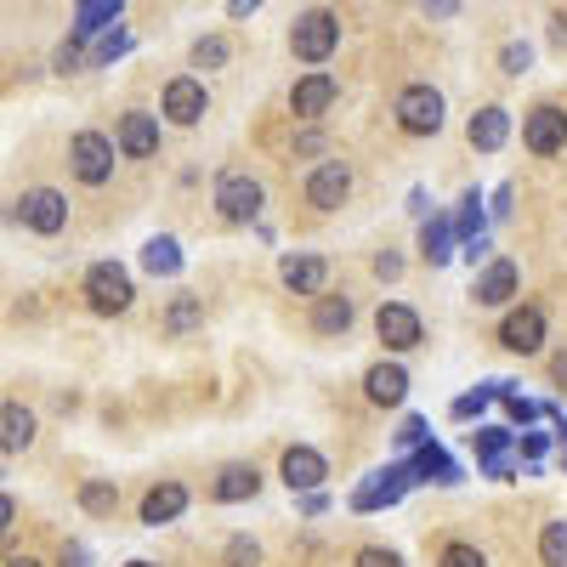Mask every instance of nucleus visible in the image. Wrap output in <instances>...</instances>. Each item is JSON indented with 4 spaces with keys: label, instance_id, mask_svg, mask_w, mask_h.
<instances>
[{
    "label": "nucleus",
    "instance_id": "1",
    "mask_svg": "<svg viewBox=\"0 0 567 567\" xmlns=\"http://www.w3.org/2000/svg\"><path fill=\"white\" fill-rule=\"evenodd\" d=\"M336 45H341V18H336V12L312 7V12L296 18V29H290V52H296L301 63H329V58H336Z\"/></svg>",
    "mask_w": 567,
    "mask_h": 567
},
{
    "label": "nucleus",
    "instance_id": "2",
    "mask_svg": "<svg viewBox=\"0 0 567 567\" xmlns=\"http://www.w3.org/2000/svg\"><path fill=\"white\" fill-rule=\"evenodd\" d=\"M80 296H85V307L97 312V318H114V312H125L131 307V272L120 267V261H97L85 272V284H80Z\"/></svg>",
    "mask_w": 567,
    "mask_h": 567
},
{
    "label": "nucleus",
    "instance_id": "3",
    "mask_svg": "<svg viewBox=\"0 0 567 567\" xmlns=\"http://www.w3.org/2000/svg\"><path fill=\"white\" fill-rule=\"evenodd\" d=\"M261 182L250 176V171H221L216 176V216L221 221H233V227H239V221H256L261 216Z\"/></svg>",
    "mask_w": 567,
    "mask_h": 567
},
{
    "label": "nucleus",
    "instance_id": "4",
    "mask_svg": "<svg viewBox=\"0 0 567 567\" xmlns=\"http://www.w3.org/2000/svg\"><path fill=\"white\" fill-rule=\"evenodd\" d=\"M114 154H120V142H109L103 131H80V136L69 142V165H74V176H80L85 187H103V182L114 176Z\"/></svg>",
    "mask_w": 567,
    "mask_h": 567
},
{
    "label": "nucleus",
    "instance_id": "5",
    "mask_svg": "<svg viewBox=\"0 0 567 567\" xmlns=\"http://www.w3.org/2000/svg\"><path fill=\"white\" fill-rule=\"evenodd\" d=\"M398 125L409 136H437L443 131V91L437 85H403L398 91Z\"/></svg>",
    "mask_w": 567,
    "mask_h": 567
},
{
    "label": "nucleus",
    "instance_id": "6",
    "mask_svg": "<svg viewBox=\"0 0 567 567\" xmlns=\"http://www.w3.org/2000/svg\"><path fill=\"white\" fill-rule=\"evenodd\" d=\"M18 221L29 233H40V239H52V233L69 227V199L58 194V187H23V199H18Z\"/></svg>",
    "mask_w": 567,
    "mask_h": 567
},
{
    "label": "nucleus",
    "instance_id": "7",
    "mask_svg": "<svg viewBox=\"0 0 567 567\" xmlns=\"http://www.w3.org/2000/svg\"><path fill=\"white\" fill-rule=\"evenodd\" d=\"M374 336H381L386 352H414L425 341V329H420V312L403 307V301H381V312H374Z\"/></svg>",
    "mask_w": 567,
    "mask_h": 567
},
{
    "label": "nucleus",
    "instance_id": "8",
    "mask_svg": "<svg viewBox=\"0 0 567 567\" xmlns=\"http://www.w3.org/2000/svg\"><path fill=\"white\" fill-rule=\"evenodd\" d=\"M414 483V465H381V471H369V483L352 494V511H381V505H398Z\"/></svg>",
    "mask_w": 567,
    "mask_h": 567
},
{
    "label": "nucleus",
    "instance_id": "9",
    "mask_svg": "<svg viewBox=\"0 0 567 567\" xmlns=\"http://www.w3.org/2000/svg\"><path fill=\"white\" fill-rule=\"evenodd\" d=\"M523 142H528V154H539V159L561 154V148H567V109L539 103V109L523 120Z\"/></svg>",
    "mask_w": 567,
    "mask_h": 567
},
{
    "label": "nucleus",
    "instance_id": "10",
    "mask_svg": "<svg viewBox=\"0 0 567 567\" xmlns=\"http://www.w3.org/2000/svg\"><path fill=\"white\" fill-rule=\"evenodd\" d=\"M352 194V165L347 159H323L312 176H307V205L312 210H341Z\"/></svg>",
    "mask_w": 567,
    "mask_h": 567
},
{
    "label": "nucleus",
    "instance_id": "11",
    "mask_svg": "<svg viewBox=\"0 0 567 567\" xmlns=\"http://www.w3.org/2000/svg\"><path fill=\"white\" fill-rule=\"evenodd\" d=\"M205 109H210V97H205V80H194V74H176V80L165 85V103H159V114H165L171 125H199V120H205Z\"/></svg>",
    "mask_w": 567,
    "mask_h": 567
},
{
    "label": "nucleus",
    "instance_id": "12",
    "mask_svg": "<svg viewBox=\"0 0 567 567\" xmlns=\"http://www.w3.org/2000/svg\"><path fill=\"white\" fill-rule=\"evenodd\" d=\"M499 347L516 352V358H534V352L545 347V312H539V307H516V312H505V323H499Z\"/></svg>",
    "mask_w": 567,
    "mask_h": 567
},
{
    "label": "nucleus",
    "instance_id": "13",
    "mask_svg": "<svg viewBox=\"0 0 567 567\" xmlns=\"http://www.w3.org/2000/svg\"><path fill=\"white\" fill-rule=\"evenodd\" d=\"M278 477L290 483V494H318V483L329 477V460H323L318 449L296 443V449H284V460H278Z\"/></svg>",
    "mask_w": 567,
    "mask_h": 567
},
{
    "label": "nucleus",
    "instance_id": "14",
    "mask_svg": "<svg viewBox=\"0 0 567 567\" xmlns=\"http://www.w3.org/2000/svg\"><path fill=\"white\" fill-rule=\"evenodd\" d=\"M336 97H341L336 74H301L290 85V114L296 120H318V114H329V103H336Z\"/></svg>",
    "mask_w": 567,
    "mask_h": 567
},
{
    "label": "nucleus",
    "instance_id": "15",
    "mask_svg": "<svg viewBox=\"0 0 567 567\" xmlns=\"http://www.w3.org/2000/svg\"><path fill=\"white\" fill-rule=\"evenodd\" d=\"M505 136H511V109H499V103H488V109H477V114L465 120V142L477 154H499Z\"/></svg>",
    "mask_w": 567,
    "mask_h": 567
},
{
    "label": "nucleus",
    "instance_id": "16",
    "mask_svg": "<svg viewBox=\"0 0 567 567\" xmlns=\"http://www.w3.org/2000/svg\"><path fill=\"white\" fill-rule=\"evenodd\" d=\"M120 154H125V159H154V154H159V120L142 114V109H131V114L120 120Z\"/></svg>",
    "mask_w": 567,
    "mask_h": 567
},
{
    "label": "nucleus",
    "instance_id": "17",
    "mask_svg": "<svg viewBox=\"0 0 567 567\" xmlns=\"http://www.w3.org/2000/svg\"><path fill=\"white\" fill-rule=\"evenodd\" d=\"M278 278L290 284L296 296H312V301H318L323 284H329V261H323V256H284V261H278Z\"/></svg>",
    "mask_w": 567,
    "mask_h": 567
},
{
    "label": "nucleus",
    "instance_id": "18",
    "mask_svg": "<svg viewBox=\"0 0 567 567\" xmlns=\"http://www.w3.org/2000/svg\"><path fill=\"white\" fill-rule=\"evenodd\" d=\"M471 449H477L483 471H488V477H499V483L516 471V460L505 454V449H511V432H505V425H483V432H471Z\"/></svg>",
    "mask_w": 567,
    "mask_h": 567
},
{
    "label": "nucleus",
    "instance_id": "19",
    "mask_svg": "<svg viewBox=\"0 0 567 567\" xmlns=\"http://www.w3.org/2000/svg\"><path fill=\"white\" fill-rule=\"evenodd\" d=\"M363 398H369V403H381V409H398V403L409 398V374H403V363H374V369L363 374Z\"/></svg>",
    "mask_w": 567,
    "mask_h": 567
},
{
    "label": "nucleus",
    "instance_id": "20",
    "mask_svg": "<svg viewBox=\"0 0 567 567\" xmlns=\"http://www.w3.org/2000/svg\"><path fill=\"white\" fill-rule=\"evenodd\" d=\"M516 284H523V272H516V261H488V272L477 278V290H471V296H477V307H505L511 296H516Z\"/></svg>",
    "mask_w": 567,
    "mask_h": 567
},
{
    "label": "nucleus",
    "instance_id": "21",
    "mask_svg": "<svg viewBox=\"0 0 567 567\" xmlns=\"http://www.w3.org/2000/svg\"><path fill=\"white\" fill-rule=\"evenodd\" d=\"M256 494H261V471L256 465H221V477L210 483L216 505H239V499H256Z\"/></svg>",
    "mask_w": 567,
    "mask_h": 567
},
{
    "label": "nucleus",
    "instance_id": "22",
    "mask_svg": "<svg viewBox=\"0 0 567 567\" xmlns=\"http://www.w3.org/2000/svg\"><path fill=\"white\" fill-rule=\"evenodd\" d=\"M182 511H187V488H182V483H159V488L142 494V523H148V528L176 523Z\"/></svg>",
    "mask_w": 567,
    "mask_h": 567
},
{
    "label": "nucleus",
    "instance_id": "23",
    "mask_svg": "<svg viewBox=\"0 0 567 567\" xmlns=\"http://www.w3.org/2000/svg\"><path fill=\"white\" fill-rule=\"evenodd\" d=\"M125 12V0H74V34L91 40V34H103L109 23H120Z\"/></svg>",
    "mask_w": 567,
    "mask_h": 567
},
{
    "label": "nucleus",
    "instance_id": "24",
    "mask_svg": "<svg viewBox=\"0 0 567 567\" xmlns=\"http://www.w3.org/2000/svg\"><path fill=\"white\" fill-rule=\"evenodd\" d=\"M312 329H318V336H347V329H352V301L323 290V296L312 301Z\"/></svg>",
    "mask_w": 567,
    "mask_h": 567
},
{
    "label": "nucleus",
    "instance_id": "25",
    "mask_svg": "<svg viewBox=\"0 0 567 567\" xmlns=\"http://www.w3.org/2000/svg\"><path fill=\"white\" fill-rule=\"evenodd\" d=\"M409 465H414V483H443V488H449V483H460V465H454L437 443H425Z\"/></svg>",
    "mask_w": 567,
    "mask_h": 567
},
{
    "label": "nucleus",
    "instance_id": "26",
    "mask_svg": "<svg viewBox=\"0 0 567 567\" xmlns=\"http://www.w3.org/2000/svg\"><path fill=\"white\" fill-rule=\"evenodd\" d=\"M449 245H460V233H454L449 216H437V221H425V227H420V256L432 261V267H443V261L454 256Z\"/></svg>",
    "mask_w": 567,
    "mask_h": 567
},
{
    "label": "nucleus",
    "instance_id": "27",
    "mask_svg": "<svg viewBox=\"0 0 567 567\" xmlns=\"http://www.w3.org/2000/svg\"><path fill=\"white\" fill-rule=\"evenodd\" d=\"M0 443H7V454H18V449L34 443V414H29L23 403H7V409H0Z\"/></svg>",
    "mask_w": 567,
    "mask_h": 567
},
{
    "label": "nucleus",
    "instance_id": "28",
    "mask_svg": "<svg viewBox=\"0 0 567 567\" xmlns=\"http://www.w3.org/2000/svg\"><path fill=\"white\" fill-rule=\"evenodd\" d=\"M114 505H120V483L114 477H91L80 488V511L85 516H114Z\"/></svg>",
    "mask_w": 567,
    "mask_h": 567
},
{
    "label": "nucleus",
    "instance_id": "29",
    "mask_svg": "<svg viewBox=\"0 0 567 567\" xmlns=\"http://www.w3.org/2000/svg\"><path fill=\"white\" fill-rule=\"evenodd\" d=\"M142 267H148L154 278H176V272H182L176 239H148V245H142Z\"/></svg>",
    "mask_w": 567,
    "mask_h": 567
},
{
    "label": "nucleus",
    "instance_id": "30",
    "mask_svg": "<svg viewBox=\"0 0 567 567\" xmlns=\"http://www.w3.org/2000/svg\"><path fill=\"white\" fill-rule=\"evenodd\" d=\"M454 233H460V245H477V239H483V194H477V187H471V194L460 199Z\"/></svg>",
    "mask_w": 567,
    "mask_h": 567
},
{
    "label": "nucleus",
    "instance_id": "31",
    "mask_svg": "<svg viewBox=\"0 0 567 567\" xmlns=\"http://www.w3.org/2000/svg\"><path fill=\"white\" fill-rule=\"evenodd\" d=\"M539 561H545V567H567V516L539 528Z\"/></svg>",
    "mask_w": 567,
    "mask_h": 567
},
{
    "label": "nucleus",
    "instance_id": "32",
    "mask_svg": "<svg viewBox=\"0 0 567 567\" xmlns=\"http://www.w3.org/2000/svg\"><path fill=\"white\" fill-rule=\"evenodd\" d=\"M199 318H205L199 296H176V301H171V312H165V329H171V336H187V329H194Z\"/></svg>",
    "mask_w": 567,
    "mask_h": 567
},
{
    "label": "nucleus",
    "instance_id": "33",
    "mask_svg": "<svg viewBox=\"0 0 567 567\" xmlns=\"http://www.w3.org/2000/svg\"><path fill=\"white\" fill-rule=\"evenodd\" d=\"M437 567H488V556H483L477 545H465V539H454V545H443Z\"/></svg>",
    "mask_w": 567,
    "mask_h": 567
},
{
    "label": "nucleus",
    "instance_id": "34",
    "mask_svg": "<svg viewBox=\"0 0 567 567\" xmlns=\"http://www.w3.org/2000/svg\"><path fill=\"white\" fill-rule=\"evenodd\" d=\"M221 561H227V567H261V545H256V539H245V534H233Z\"/></svg>",
    "mask_w": 567,
    "mask_h": 567
},
{
    "label": "nucleus",
    "instance_id": "35",
    "mask_svg": "<svg viewBox=\"0 0 567 567\" xmlns=\"http://www.w3.org/2000/svg\"><path fill=\"white\" fill-rule=\"evenodd\" d=\"M221 63H227V40L221 34H205L194 45V69H221Z\"/></svg>",
    "mask_w": 567,
    "mask_h": 567
},
{
    "label": "nucleus",
    "instance_id": "36",
    "mask_svg": "<svg viewBox=\"0 0 567 567\" xmlns=\"http://www.w3.org/2000/svg\"><path fill=\"white\" fill-rule=\"evenodd\" d=\"M352 567H403V556L386 550V545H363V550L352 556Z\"/></svg>",
    "mask_w": 567,
    "mask_h": 567
},
{
    "label": "nucleus",
    "instance_id": "37",
    "mask_svg": "<svg viewBox=\"0 0 567 567\" xmlns=\"http://www.w3.org/2000/svg\"><path fill=\"white\" fill-rule=\"evenodd\" d=\"M499 63H505V74H523V69L534 63V45H528V40H511L505 52H499Z\"/></svg>",
    "mask_w": 567,
    "mask_h": 567
},
{
    "label": "nucleus",
    "instance_id": "38",
    "mask_svg": "<svg viewBox=\"0 0 567 567\" xmlns=\"http://www.w3.org/2000/svg\"><path fill=\"white\" fill-rule=\"evenodd\" d=\"M499 403H505V414H511L516 425H528L534 414H545V403H528V398H516L511 386H505V398H499Z\"/></svg>",
    "mask_w": 567,
    "mask_h": 567
},
{
    "label": "nucleus",
    "instance_id": "39",
    "mask_svg": "<svg viewBox=\"0 0 567 567\" xmlns=\"http://www.w3.org/2000/svg\"><path fill=\"white\" fill-rule=\"evenodd\" d=\"M425 437H432V425H425L420 414H409L403 432H398V443H403V449H425Z\"/></svg>",
    "mask_w": 567,
    "mask_h": 567
},
{
    "label": "nucleus",
    "instance_id": "40",
    "mask_svg": "<svg viewBox=\"0 0 567 567\" xmlns=\"http://www.w3.org/2000/svg\"><path fill=\"white\" fill-rule=\"evenodd\" d=\"M120 52H131V34H125V29H114V34H103V45H97V63H114Z\"/></svg>",
    "mask_w": 567,
    "mask_h": 567
},
{
    "label": "nucleus",
    "instance_id": "41",
    "mask_svg": "<svg viewBox=\"0 0 567 567\" xmlns=\"http://www.w3.org/2000/svg\"><path fill=\"white\" fill-rule=\"evenodd\" d=\"M80 69V45L69 40V45H58V74H74Z\"/></svg>",
    "mask_w": 567,
    "mask_h": 567
},
{
    "label": "nucleus",
    "instance_id": "42",
    "mask_svg": "<svg viewBox=\"0 0 567 567\" xmlns=\"http://www.w3.org/2000/svg\"><path fill=\"white\" fill-rule=\"evenodd\" d=\"M398 272H403V256H392V250L374 256V278H398Z\"/></svg>",
    "mask_w": 567,
    "mask_h": 567
},
{
    "label": "nucleus",
    "instance_id": "43",
    "mask_svg": "<svg viewBox=\"0 0 567 567\" xmlns=\"http://www.w3.org/2000/svg\"><path fill=\"white\" fill-rule=\"evenodd\" d=\"M63 567H91V556H85V545H63Z\"/></svg>",
    "mask_w": 567,
    "mask_h": 567
},
{
    "label": "nucleus",
    "instance_id": "44",
    "mask_svg": "<svg viewBox=\"0 0 567 567\" xmlns=\"http://www.w3.org/2000/svg\"><path fill=\"white\" fill-rule=\"evenodd\" d=\"M296 148H301V154H318V148H323V136H318V131H301V136H296Z\"/></svg>",
    "mask_w": 567,
    "mask_h": 567
},
{
    "label": "nucleus",
    "instance_id": "45",
    "mask_svg": "<svg viewBox=\"0 0 567 567\" xmlns=\"http://www.w3.org/2000/svg\"><path fill=\"white\" fill-rule=\"evenodd\" d=\"M488 250H494L488 239H477V245H465V261H471V267H477V261H488Z\"/></svg>",
    "mask_w": 567,
    "mask_h": 567
},
{
    "label": "nucleus",
    "instance_id": "46",
    "mask_svg": "<svg viewBox=\"0 0 567 567\" xmlns=\"http://www.w3.org/2000/svg\"><path fill=\"white\" fill-rule=\"evenodd\" d=\"M523 454H528V460H539V454H545V437H539V432H528V437H523Z\"/></svg>",
    "mask_w": 567,
    "mask_h": 567
},
{
    "label": "nucleus",
    "instance_id": "47",
    "mask_svg": "<svg viewBox=\"0 0 567 567\" xmlns=\"http://www.w3.org/2000/svg\"><path fill=\"white\" fill-rule=\"evenodd\" d=\"M301 511L318 516V511H329V499H323V494H301Z\"/></svg>",
    "mask_w": 567,
    "mask_h": 567
},
{
    "label": "nucleus",
    "instance_id": "48",
    "mask_svg": "<svg viewBox=\"0 0 567 567\" xmlns=\"http://www.w3.org/2000/svg\"><path fill=\"white\" fill-rule=\"evenodd\" d=\"M256 7H261V0H227V12H233V18H250Z\"/></svg>",
    "mask_w": 567,
    "mask_h": 567
},
{
    "label": "nucleus",
    "instance_id": "49",
    "mask_svg": "<svg viewBox=\"0 0 567 567\" xmlns=\"http://www.w3.org/2000/svg\"><path fill=\"white\" fill-rule=\"evenodd\" d=\"M550 374H556V386H561V392H567V352H561V358H556V363H550Z\"/></svg>",
    "mask_w": 567,
    "mask_h": 567
},
{
    "label": "nucleus",
    "instance_id": "50",
    "mask_svg": "<svg viewBox=\"0 0 567 567\" xmlns=\"http://www.w3.org/2000/svg\"><path fill=\"white\" fill-rule=\"evenodd\" d=\"M425 12H454V0H420Z\"/></svg>",
    "mask_w": 567,
    "mask_h": 567
},
{
    "label": "nucleus",
    "instance_id": "51",
    "mask_svg": "<svg viewBox=\"0 0 567 567\" xmlns=\"http://www.w3.org/2000/svg\"><path fill=\"white\" fill-rule=\"evenodd\" d=\"M7 567H40L34 556H7Z\"/></svg>",
    "mask_w": 567,
    "mask_h": 567
},
{
    "label": "nucleus",
    "instance_id": "52",
    "mask_svg": "<svg viewBox=\"0 0 567 567\" xmlns=\"http://www.w3.org/2000/svg\"><path fill=\"white\" fill-rule=\"evenodd\" d=\"M125 567H159V561H125Z\"/></svg>",
    "mask_w": 567,
    "mask_h": 567
}]
</instances>
